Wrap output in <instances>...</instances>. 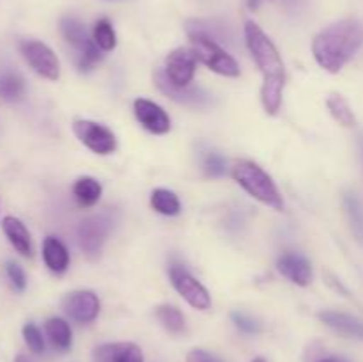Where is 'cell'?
Wrapping results in <instances>:
<instances>
[{"label": "cell", "instance_id": "obj_1", "mask_svg": "<svg viewBox=\"0 0 363 362\" xmlns=\"http://www.w3.org/2000/svg\"><path fill=\"white\" fill-rule=\"evenodd\" d=\"M363 46V25L354 18L339 20L319 32L312 52L323 70L339 73Z\"/></svg>", "mask_w": 363, "mask_h": 362}, {"label": "cell", "instance_id": "obj_2", "mask_svg": "<svg viewBox=\"0 0 363 362\" xmlns=\"http://www.w3.org/2000/svg\"><path fill=\"white\" fill-rule=\"evenodd\" d=\"M233 177L252 197L272 206L277 212L284 209L282 195L277 190V185L257 163L250 162V160H238L233 165Z\"/></svg>", "mask_w": 363, "mask_h": 362}, {"label": "cell", "instance_id": "obj_3", "mask_svg": "<svg viewBox=\"0 0 363 362\" xmlns=\"http://www.w3.org/2000/svg\"><path fill=\"white\" fill-rule=\"evenodd\" d=\"M245 41L255 64L264 75V80H286V70L279 50L255 21L245 23Z\"/></svg>", "mask_w": 363, "mask_h": 362}, {"label": "cell", "instance_id": "obj_4", "mask_svg": "<svg viewBox=\"0 0 363 362\" xmlns=\"http://www.w3.org/2000/svg\"><path fill=\"white\" fill-rule=\"evenodd\" d=\"M191 50L195 52L197 59L204 62L209 70L216 71L225 77H238L240 75V66L234 60L233 55L225 52L220 46V43L213 41L211 38L202 34H190Z\"/></svg>", "mask_w": 363, "mask_h": 362}, {"label": "cell", "instance_id": "obj_5", "mask_svg": "<svg viewBox=\"0 0 363 362\" xmlns=\"http://www.w3.org/2000/svg\"><path fill=\"white\" fill-rule=\"evenodd\" d=\"M112 229V220L108 215L87 216L78 226V245L89 259H98L101 256L103 243Z\"/></svg>", "mask_w": 363, "mask_h": 362}, {"label": "cell", "instance_id": "obj_6", "mask_svg": "<svg viewBox=\"0 0 363 362\" xmlns=\"http://www.w3.org/2000/svg\"><path fill=\"white\" fill-rule=\"evenodd\" d=\"M20 50L28 66L46 80H57L60 77V64L53 50L38 39H25L20 43Z\"/></svg>", "mask_w": 363, "mask_h": 362}, {"label": "cell", "instance_id": "obj_7", "mask_svg": "<svg viewBox=\"0 0 363 362\" xmlns=\"http://www.w3.org/2000/svg\"><path fill=\"white\" fill-rule=\"evenodd\" d=\"M74 135L84 142L91 151L98 153V155H110L116 151L117 141L116 135L103 124L94 123V121L78 119L73 124Z\"/></svg>", "mask_w": 363, "mask_h": 362}, {"label": "cell", "instance_id": "obj_8", "mask_svg": "<svg viewBox=\"0 0 363 362\" xmlns=\"http://www.w3.org/2000/svg\"><path fill=\"white\" fill-rule=\"evenodd\" d=\"M170 280H172L177 293L183 295V298L191 307L201 309V311L209 309L211 297H209L208 290L194 275H190L183 266H172L170 268Z\"/></svg>", "mask_w": 363, "mask_h": 362}, {"label": "cell", "instance_id": "obj_9", "mask_svg": "<svg viewBox=\"0 0 363 362\" xmlns=\"http://www.w3.org/2000/svg\"><path fill=\"white\" fill-rule=\"evenodd\" d=\"M197 55L190 48H176L169 53L165 62V73L174 85L186 87L194 82L197 70Z\"/></svg>", "mask_w": 363, "mask_h": 362}, {"label": "cell", "instance_id": "obj_10", "mask_svg": "<svg viewBox=\"0 0 363 362\" xmlns=\"http://www.w3.org/2000/svg\"><path fill=\"white\" fill-rule=\"evenodd\" d=\"M155 84L158 85L160 91L165 96H169L170 99L177 103H184V105L191 106H204L209 103V94L201 87H194V85H186V87H179V85H174L169 80L165 71L158 70L155 73Z\"/></svg>", "mask_w": 363, "mask_h": 362}, {"label": "cell", "instance_id": "obj_11", "mask_svg": "<svg viewBox=\"0 0 363 362\" xmlns=\"http://www.w3.org/2000/svg\"><path fill=\"white\" fill-rule=\"evenodd\" d=\"M62 309L78 323H91L99 314V300L92 291H73L62 300Z\"/></svg>", "mask_w": 363, "mask_h": 362}, {"label": "cell", "instance_id": "obj_12", "mask_svg": "<svg viewBox=\"0 0 363 362\" xmlns=\"http://www.w3.org/2000/svg\"><path fill=\"white\" fill-rule=\"evenodd\" d=\"M133 109H135V116H137V119L140 121L142 126H144L145 130L151 131V133L163 135L170 130L169 116H167L165 110H163L160 105H156V103L149 102V99H144V98H138L135 99Z\"/></svg>", "mask_w": 363, "mask_h": 362}, {"label": "cell", "instance_id": "obj_13", "mask_svg": "<svg viewBox=\"0 0 363 362\" xmlns=\"http://www.w3.org/2000/svg\"><path fill=\"white\" fill-rule=\"evenodd\" d=\"M277 265H279L280 273L298 286H307L311 283L312 266L305 256L298 254V252H286V254L280 256Z\"/></svg>", "mask_w": 363, "mask_h": 362}, {"label": "cell", "instance_id": "obj_14", "mask_svg": "<svg viewBox=\"0 0 363 362\" xmlns=\"http://www.w3.org/2000/svg\"><path fill=\"white\" fill-rule=\"evenodd\" d=\"M94 362H144V355L133 343H106L94 350Z\"/></svg>", "mask_w": 363, "mask_h": 362}, {"label": "cell", "instance_id": "obj_15", "mask_svg": "<svg viewBox=\"0 0 363 362\" xmlns=\"http://www.w3.org/2000/svg\"><path fill=\"white\" fill-rule=\"evenodd\" d=\"M319 319L326 327L333 329L335 332L342 334L346 337H354V339H363V322L347 314V312L339 311H323L319 312Z\"/></svg>", "mask_w": 363, "mask_h": 362}, {"label": "cell", "instance_id": "obj_16", "mask_svg": "<svg viewBox=\"0 0 363 362\" xmlns=\"http://www.w3.org/2000/svg\"><path fill=\"white\" fill-rule=\"evenodd\" d=\"M2 231L7 236L9 243L20 252L25 258H32L34 254V247H32V238L25 224L16 216H6L2 220Z\"/></svg>", "mask_w": 363, "mask_h": 362}, {"label": "cell", "instance_id": "obj_17", "mask_svg": "<svg viewBox=\"0 0 363 362\" xmlns=\"http://www.w3.org/2000/svg\"><path fill=\"white\" fill-rule=\"evenodd\" d=\"M43 259L52 272L62 273L69 266V252L66 245L55 236H48L43 241Z\"/></svg>", "mask_w": 363, "mask_h": 362}, {"label": "cell", "instance_id": "obj_18", "mask_svg": "<svg viewBox=\"0 0 363 362\" xmlns=\"http://www.w3.org/2000/svg\"><path fill=\"white\" fill-rule=\"evenodd\" d=\"M60 32H62L64 39H66L77 52H82V50L92 41V39L89 38V32L87 28H85V25L73 16H64L62 20H60Z\"/></svg>", "mask_w": 363, "mask_h": 362}, {"label": "cell", "instance_id": "obj_19", "mask_svg": "<svg viewBox=\"0 0 363 362\" xmlns=\"http://www.w3.org/2000/svg\"><path fill=\"white\" fill-rule=\"evenodd\" d=\"M46 336H48L50 343L53 348L59 351H66L71 348V341H73V334H71L69 325L66 319L62 318H50L45 325Z\"/></svg>", "mask_w": 363, "mask_h": 362}, {"label": "cell", "instance_id": "obj_20", "mask_svg": "<svg viewBox=\"0 0 363 362\" xmlns=\"http://www.w3.org/2000/svg\"><path fill=\"white\" fill-rule=\"evenodd\" d=\"M25 94V80L16 71H6L0 75V98L4 102L16 103Z\"/></svg>", "mask_w": 363, "mask_h": 362}, {"label": "cell", "instance_id": "obj_21", "mask_svg": "<svg viewBox=\"0 0 363 362\" xmlns=\"http://www.w3.org/2000/svg\"><path fill=\"white\" fill-rule=\"evenodd\" d=\"M344 209H346L347 220H350V227L353 231L354 238L358 240V243L363 245V204L360 199L357 197V194L347 192L344 195Z\"/></svg>", "mask_w": 363, "mask_h": 362}, {"label": "cell", "instance_id": "obj_22", "mask_svg": "<svg viewBox=\"0 0 363 362\" xmlns=\"http://www.w3.org/2000/svg\"><path fill=\"white\" fill-rule=\"evenodd\" d=\"M73 194L80 206H92L101 197V185L94 177L84 176L74 183Z\"/></svg>", "mask_w": 363, "mask_h": 362}, {"label": "cell", "instance_id": "obj_23", "mask_svg": "<svg viewBox=\"0 0 363 362\" xmlns=\"http://www.w3.org/2000/svg\"><path fill=\"white\" fill-rule=\"evenodd\" d=\"M326 106H328L330 114L335 117L337 123L342 124V126L353 128L357 124V117H354L350 103L346 102V98L342 94H337V92L330 94L328 99H326Z\"/></svg>", "mask_w": 363, "mask_h": 362}, {"label": "cell", "instance_id": "obj_24", "mask_svg": "<svg viewBox=\"0 0 363 362\" xmlns=\"http://www.w3.org/2000/svg\"><path fill=\"white\" fill-rule=\"evenodd\" d=\"M286 80H264L261 89V98L264 110L268 114H277L279 112L280 105H282V91Z\"/></svg>", "mask_w": 363, "mask_h": 362}, {"label": "cell", "instance_id": "obj_25", "mask_svg": "<svg viewBox=\"0 0 363 362\" xmlns=\"http://www.w3.org/2000/svg\"><path fill=\"white\" fill-rule=\"evenodd\" d=\"M151 206L162 215H177L181 212L179 199L174 192L167 190V188H158L152 192L151 195Z\"/></svg>", "mask_w": 363, "mask_h": 362}, {"label": "cell", "instance_id": "obj_26", "mask_svg": "<svg viewBox=\"0 0 363 362\" xmlns=\"http://www.w3.org/2000/svg\"><path fill=\"white\" fill-rule=\"evenodd\" d=\"M156 318L160 319L163 327H165L169 332L179 334L184 330V316L181 314V311L174 305H160L156 309Z\"/></svg>", "mask_w": 363, "mask_h": 362}, {"label": "cell", "instance_id": "obj_27", "mask_svg": "<svg viewBox=\"0 0 363 362\" xmlns=\"http://www.w3.org/2000/svg\"><path fill=\"white\" fill-rule=\"evenodd\" d=\"M94 43L103 50V52H110V50L116 48L117 45V38H116V32H113L112 23H110L106 18H101V20L96 21L94 25Z\"/></svg>", "mask_w": 363, "mask_h": 362}, {"label": "cell", "instance_id": "obj_28", "mask_svg": "<svg viewBox=\"0 0 363 362\" xmlns=\"http://www.w3.org/2000/svg\"><path fill=\"white\" fill-rule=\"evenodd\" d=\"M99 50L101 48H99L94 43V39H92L82 52H78V67H80L82 71L92 70V67L101 60V52H99Z\"/></svg>", "mask_w": 363, "mask_h": 362}, {"label": "cell", "instance_id": "obj_29", "mask_svg": "<svg viewBox=\"0 0 363 362\" xmlns=\"http://www.w3.org/2000/svg\"><path fill=\"white\" fill-rule=\"evenodd\" d=\"M23 339L25 343H27L28 350L32 351V353H43L45 351V339H43V334L41 330L38 329V327L34 325V323H27V325L23 327Z\"/></svg>", "mask_w": 363, "mask_h": 362}, {"label": "cell", "instance_id": "obj_30", "mask_svg": "<svg viewBox=\"0 0 363 362\" xmlns=\"http://www.w3.org/2000/svg\"><path fill=\"white\" fill-rule=\"evenodd\" d=\"M204 169H206V172H208V176H211V177L223 176L227 170L225 158H223L222 155H218V153H211V155L206 156Z\"/></svg>", "mask_w": 363, "mask_h": 362}, {"label": "cell", "instance_id": "obj_31", "mask_svg": "<svg viewBox=\"0 0 363 362\" xmlns=\"http://www.w3.org/2000/svg\"><path fill=\"white\" fill-rule=\"evenodd\" d=\"M6 275L9 279L11 286L16 291H23L25 286H27V277H25L23 268L20 265H16L14 261H9L6 265Z\"/></svg>", "mask_w": 363, "mask_h": 362}, {"label": "cell", "instance_id": "obj_32", "mask_svg": "<svg viewBox=\"0 0 363 362\" xmlns=\"http://www.w3.org/2000/svg\"><path fill=\"white\" fill-rule=\"evenodd\" d=\"M233 319L241 330H245V332H248V334L259 332V329H261V327H259V323L255 322V319L248 318V316H245V314H240V312H234Z\"/></svg>", "mask_w": 363, "mask_h": 362}, {"label": "cell", "instance_id": "obj_33", "mask_svg": "<svg viewBox=\"0 0 363 362\" xmlns=\"http://www.w3.org/2000/svg\"><path fill=\"white\" fill-rule=\"evenodd\" d=\"M186 362H222V361L216 358L215 355L209 353V351L195 348V350H191L190 353L186 355Z\"/></svg>", "mask_w": 363, "mask_h": 362}, {"label": "cell", "instance_id": "obj_34", "mask_svg": "<svg viewBox=\"0 0 363 362\" xmlns=\"http://www.w3.org/2000/svg\"><path fill=\"white\" fill-rule=\"evenodd\" d=\"M318 362H347L346 358H342V357H325V358H321V361H318Z\"/></svg>", "mask_w": 363, "mask_h": 362}, {"label": "cell", "instance_id": "obj_35", "mask_svg": "<svg viewBox=\"0 0 363 362\" xmlns=\"http://www.w3.org/2000/svg\"><path fill=\"white\" fill-rule=\"evenodd\" d=\"M14 362H30V358H27L25 355H18V357L14 358Z\"/></svg>", "mask_w": 363, "mask_h": 362}, {"label": "cell", "instance_id": "obj_36", "mask_svg": "<svg viewBox=\"0 0 363 362\" xmlns=\"http://www.w3.org/2000/svg\"><path fill=\"white\" fill-rule=\"evenodd\" d=\"M360 151H362V160H363V137L360 138Z\"/></svg>", "mask_w": 363, "mask_h": 362}, {"label": "cell", "instance_id": "obj_37", "mask_svg": "<svg viewBox=\"0 0 363 362\" xmlns=\"http://www.w3.org/2000/svg\"><path fill=\"white\" fill-rule=\"evenodd\" d=\"M252 362H266V361H264V358H254Z\"/></svg>", "mask_w": 363, "mask_h": 362}]
</instances>
